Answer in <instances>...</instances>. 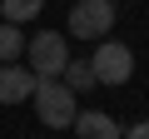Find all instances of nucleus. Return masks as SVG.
I'll list each match as a JSON object with an SVG mask.
<instances>
[{
  "label": "nucleus",
  "instance_id": "obj_7",
  "mask_svg": "<svg viewBox=\"0 0 149 139\" xmlns=\"http://www.w3.org/2000/svg\"><path fill=\"white\" fill-rule=\"evenodd\" d=\"M20 55H25V35H20V25L0 20V65H15Z\"/></svg>",
  "mask_w": 149,
  "mask_h": 139
},
{
  "label": "nucleus",
  "instance_id": "obj_10",
  "mask_svg": "<svg viewBox=\"0 0 149 139\" xmlns=\"http://www.w3.org/2000/svg\"><path fill=\"white\" fill-rule=\"evenodd\" d=\"M124 139H149V119H139V124H129V134Z\"/></svg>",
  "mask_w": 149,
  "mask_h": 139
},
{
  "label": "nucleus",
  "instance_id": "obj_8",
  "mask_svg": "<svg viewBox=\"0 0 149 139\" xmlns=\"http://www.w3.org/2000/svg\"><path fill=\"white\" fill-rule=\"evenodd\" d=\"M40 5H45V0H0V20L25 25V20H35V15H40Z\"/></svg>",
  "mask_w": 149,
  "mask_h": 139
},
{
  "label": "nucleus",
  "instance_id": "obj_1",
  "mask_svg": "<svg viewBox=\"0 0 149 139\" xmlns=\"http://www.w3.org/2000/svg\"><path fill=\"white\" fill-rule=\"evenodd\" d=\"M30 104H35V114H40L45 129H70L74 114H80V95H74L65 80H40L35 95H30Z\"/></svg>",
  "mask_w": 149,
  "mask_h": 139
},
{
  "label": "nucleus",
  "instance_id": "obj_4",
  "mask_svg": "<svg viewBox=\"0 0 149 139\" xmlns=\"http://www.w3.org/2000/svg\"><path fill=\"white\" fill-rule=\"evenodd\" d=\"M90 70H95V85H129L134 55H129V45H119V40H100V50L90 55Z\"/></svg>",
  "mask_w": 149,
  "mask_h": 139
},
{
  "label": "nucleus",
  "instance_id": "obj_2",
  "mask_svg": "<svg viewBox=\"0 0 149 139\" xmlns=\"http://www.w3.org/2000/svg\"><path fill=\"white\" fill-rule=\"evenodd\" d=\"M25 55H30V70H35V80H60L65 75V65H70V45L60 30H40L25 40Z\"/></svg>",
  "mask_w": 149,
  "mask_h": 139
},
{
  "label": "nucleus",
  "instance_id": "obj_6",
  "mask_svg": "<svg viewBox=\"0 0 149 139\" xmlns=\"http://www.w3.org/2000/svg\"><path fill=\"white\" fill-rule=\"evenodd\" d=\"M80 139H124L119 134V124L109 119V114H100V109H90V114H74V124H70Z\"/></svg>",
  "mask_w": 149,
  "mask_h": 139
},
{
  "label": "nucleus",
  "instance_id": "obj_9",
  "mask_svg": "<svg viewBox=\"0 0 149 139\" xmlns=\"http://www.w3.org/2000/svg\"><path fill=\"white\" fill-rule=\"evenodd\" d=\"M60 80H65V85H70L74 95H85V90L95 85V70H90L85 60H70V65H65V75H60Z\"/></svg>",
  "mask_w": 149,
  "mask_h": 139
},
{
  "label": "nucleus",
  "instance_id": "obj_5",
  "mask_svg": "<svg viewBox=\"0 0 149 139\" xmlns=\"http://www.w3.org/2000/svg\"><path fill=\"white\" fill-rule=\"evenodd\" d=\"M35 70L30 65H0V104H25L35 95Z\"/></svg>",
  "mask_w": 149,
  "mask_h": 139
},
{
  "label": "nucleus",
  "instance_id": "obj_3",
  "mask_svg": "<svg viewBox=\"0 0 149 139\" xmlns=\"http://www.w3.org/2000/svg\"><path fill=\"white\" fill-rule=\"evenodd\" d=\"M114 0H74L70 5V35L74 40H109L114 30Z\"/></svg>",
  "mask_w": 149,
  "mask_h": 139
}]
</instances>
